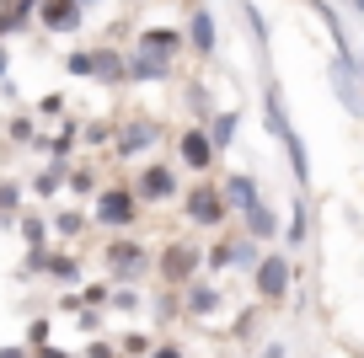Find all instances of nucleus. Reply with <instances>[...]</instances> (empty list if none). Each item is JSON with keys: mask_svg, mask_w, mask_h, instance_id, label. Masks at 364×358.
<instances>
[{"mask_svg": "<svg viewBox=\"0 0 364 358\" xmlns=\"http://www.w3.org/2000/svg\"><path fill=\"white\" fill-rule=\"evenodd\" d=\"M156 273H161L166 283H188V278L198 273V246H193V241H171V246L161 251Z\"/></svg>", "mask_w": 364, "mask_h": 358, "instance_id": "nucleus-1", "label": "nucleus"}, {"mask_svg": "<svg viewBox=\"0 0 364 358\" xmlns=\"http://www.w3.org/2000/svg\"><path fill=\"white\" fill-rule=\"evenodd\" d=\"M289 283H295V268H289L279 251H268V257H257V294L262 300H284Z\"/></svg>", "mask_w": 364, "mask_h": 358, "instance_id": "nucleus-2", "label": "nucleus"}, {"mask_svg": "<svg viewBox=\"0 0 364 358\" xmlns=\"http://www.w3.org/2000/svg\"><path fill=\"white\" fill-rule=\"evenodd\" d=\"M134 209H139V203H134L129 188H107L102 198H97V219H102V224H134Z\"/></svg>", "mask_w": 364, "mask_h": 358, "instance_id": "nucleus-3", "label": "nucleus"}, {"mask_svg": "<svg viewBox=\"0 0 364 358\" xmlns=\"http://www.w3.org/2000/svg\"><path fill=\"white\" fill-rule=\"evenodd\" d=\"M171 192H177L171 166H145V171H139V182H134V198H145V203H166Z\"/></svg>", "mask_w": 364, "mask_h": 358, "instance_id": "nucleus-4", "label": "nucleus"}, {"mask_svg": "<svg viewBox=\"0 0 364 358\" xmlns=\"http://www.w3.org/2000/svg\"><path fill=\"white\" fill-rule=\"evenodd\" d=\"M188 219L193 224H220L225 219V198H220L215 188H193L188 192Z\"/></svg>", "mask_w": 364, "mask_h": 358, "instance_id": "nucleus-5", "label": "nucleus"}, {"mask_svg": "<svg viewBox=\"0 0 364 358\" xmlns=\"http://www.w3.org/2000/svg\"><path fill=\"white\" fill-rule=\"evenodd\" d=\"M43 27L48 33H75L80 27V0H43Z\"/></svg>", "mask_w": 364, "mask_h": 358, "instance_id": "nucleus-6", "label": "nucleus"}, {"mask_svg": "<svg viewBox=\"0 0 364 358\" xmlns=\"http://www.w3.org/2000/svg\"><path fill=\"white\" fill-rule=\"evenodd\" d=\"M177 156H182V166L204 171L209 161H215V145H209V134H198V129H188V134L177 139Z\"/></svg>", "mask_w": 364, "mask_h": 358, "instance_id": "nucleus-7", "label": "nucleus"}, {"mask_svg": "<svg viewBox=\"0 0 364 358\" xmlns=\"http://www.w3.org/2000/svg\"><path fill=\"white\" fill-rule=\"evenodd\" d=\"M145 262H150V257H145V246H134V241H113V246H107V268L124 273V278H134Z\"/></svg>", "mask_w": 364, "mask_h": 358, "instance_id": "nucleus-8", "label": "nucleus"}, {"mask_svg": "<svg viewBox=\"0 0 364 358\" xmlns=\"http://www.w3.org/2000/svg\"><path fill=\"white\" fill-rule=\"evenodd\" d=\"M220 198H225V209H241V214H247L252 203H262V198H257V182H252L247 171H241V177H230V182H225V192H220Z\"/></svg>", "mask_w": 364, "mask_h": 358, "instance_id": "nucleus-9", "label": "nucleus"}, {"mask_svg": "<svg viewBox=\"0 0 364 358\" xmlns=\"http://www.w3.org/2000/svg\"><path fill=\"white\" fill-rule=\"evenodd\" d=\"M241 219H247L252 241H273V230H279V219H273V209H268V203H252V209L241 214Z\"/></svg>", "mask_w": 364, "mask_h": 358, "instance_id": "nucleus-10", "label": "nucleus"}, {"mask_svg": "<svg viewBox=\"0 0 364 358\" xmlns=\"http://www.w3.org/2000/svg\"><path fill=\"white\" fill-rule=\"evenodd\" d=\"M124 75H134V80H161V75H166V59H161V54H150V48H145V54H134V59H129V70H124Z\"/></svg>", "mask_w": 364, "mask_h": 358, "instance_id": "nucleus-11", "label": "nucleus"}, {"mask_svg": "<svg viewBox=\"0 0 364 358\" xmlns=\"http://www.w3.org/2000/svg\"><path fill=\"white\" fill-rule=\"evenodd\" d=\"M145 145H156V124H134L124 139H118V156H139Z\"/></svg>", "mask_w": 364, "mask_h": 358, "instance_id": "nucleus-12", "label": "nucleus"}, {"mask_svg": "<svg viewBox=\"0 0 364 358\" xmlns=\"http://www.w3.org/2000/svg\"><path fill=\"white\" fill-rule=\"evenodd\" d=\"M215 300H220V294L209 289V283H198V289H188V315H209V310H215Z\"/></svg>", "mask_w": 364, "mask_h": 358, "instance_id": "nucleus-13", "label": "nucleus"}, {"mask_svg": "<svg viewBox=\"0 0 364 358\" xmlns=\"http://www.w3.org/2000/svg\"><path fill=\"white\" fill-rule=\"evenodd\" d=\"M193 43H198V54L215 48V22H209V11H193Z\"/></svg>", "mask_w": 364, "mask_h": 358, "instance_id": "nucleus-14", "label": "nucleus"}, {"mask_svg": "<svg viewBox=\"0 0 364 358\" xmlns=\"http://www.w3.org/2000/svg\"><path fill=\"white\" fill-rule=\"evenodd\" d=\"M230 134H236V112H225V118H220V124H215V134H209V145H215V156H220V145H225Z\"/></svg>", "mask_w": 364, "mask_h": 358, "instance_id": "nucleus-15", "label": "nucleus"}, {"mask_svg": "<svg viewBox=\"0 0 364 358\" xmlns=\"http://www.w3.org/2000/svg\"><path fill=\"white\" fill-rule=\"evenodd\" d=\"M48 273H54V278H59V283H70V278H75V262H65V257H54V262H48Z\"/></svg>", "mask_w": 364, "mask_h": 358, "instance_id": "nucleus-16", "label": "nucleus"}, {"mask_svg": "<svg viewBox=\"0 0 364 358\" xmlns=\"http://www.w3.org/2000/svg\"><path fill=\"white\" fill-rule=\"evenodd\" d=\"M80 230V214H59V235H75Z\"/></svg>", "mask_w": 364, "mask_h": 358, "instance_id": "nucleus-17", "label": "nucleus"}, {"mask_svg": "<svg viewBox=\"0 0 364 358\" xmlns=\"http://www.w3.org/2000/svg\"><path fill=\"white\" fill-rule=\"evenodd\" d=\"M262 358H289V347L284 342H268V353H262Z\"/></svg>", "mask_w": 364, "mask_h": 358, "instance_id": "nucleus-18", "label": "nucleus"}, {"mask_svg": "<svg viewBox=\"0 0 364 358\" xmlns=\"http://www.w3.org/2000/svg\"><path fill=\"white\" fill-rule=\"evenodd\" d=\"M150 358H182V347H156Z\"/></svg>", "mask_w": 364, "mask_h": 358, "instance_id": "nucleus-19", "label": "nucleus"}, {"mask_svg": "<svg viewBox=\"0 0 364 358\" xmlns=\"http://www.w3.org/2000/svg\"><path fill=\"white\" fill-rule=\"evenodd\" d=\"M0 358H27V353H16V347H0Z\"/></svg>", "mask_w": 364, "mask_h": 358, "instance_id": "nucleus-20", "label": "nucleus"}, {"mask_svg": "<svg viewBox=\"0 0 364 358\" xmlns=\"http://www.w3.org/2000/svg\"><path fill=\"white\" fill-rule=\"evenodd\" d=\"M0 70H6V54H0Z\"/></svg>", "mask_w": 364, "mask_h": 358, "instance_id": "nucleus-21", "label": "nucleus"}]
</instances>
